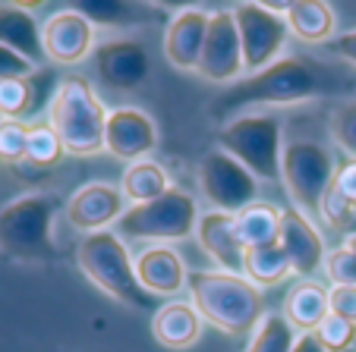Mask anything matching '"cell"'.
Returning <instances> with one entry per match:
<instances>
[{
	"instance_id": "ffe728a7",
	"label": "cell",
	"mask_w": 356,
	"mask_h": 352,
	"mask_svg": "<svg viewBox=\"0 0 356 352\" xmlns=\"http://www.w3.org/2000/svg\"><path fill=\"white\" fill-rule=\"evenodd\" d=\"M0 44L16 51L26 60H32L35 67L47 63L44 41H41V22L35 19L32 7H26V3L0 0Z\"/></svg>"
},
{
	"instance_id": "cb8c5ba5",
	"label": "cell",
	"mask_w": 356,
	"mask_h": 352,
	"mask_svg": "<svg viewBox=\"0 0 356 352\" xmlns=\"http://www.w3.org/2000/svg\"><path fill=\"white\" fill-rule=\"evenodd\" d=\"M170 176L158 160L145 158V160H136V164H127L123 170V180H120V192L129 205H145V201H155L161 199L164 192H170Z\"/></svg>"
},
{
	"instance_id": "d6a6232c",
	"label": "cell",
	"mask_w": 356,
	"mask_h": 352,
	"mask_svg": "<svg viewBox=\"0 0 356 352\" xmlns=\"http://www.w3.org/2000/svg\"><path fill=\"white\" fill-rule=\"evenodd\" d=\"M26 148H29L26 123L7 120L0 126V160H3V164H19V160H26Z\"/></svg>"
},
{
	"instance_id": "9a60e30c",
	"label": "cell",
	"mask_w": 356,
	"mask_h": 352,
	"mask_svg": "<svg viewBox=\"0 0 356 352\" xmlns=\"http://www.w3.org/2000/svg\"><path fill=\"white\" fill-rule=\"evenodd\" d=\"M158 145V126L139 107H117L108 113V133H104V151L114 158L136 164L152 154Z\"/></svg>"
},
{
	"instance_id": "277c9868",
	"label": "cell",
	"mask_w": 356,
	"mask_h": 352,
	"mask_svg": "<svg viewBox=\"0 0 356 352\" xmlns=\"http://www.w3.org/2000/svg\"><path fill=\"white\" fill-rule=\"evenodd\" d=\"M76 265L101 292H108L120 305L136 308V312H152L155 308L152 292H145V286L139 283L136 261L129 258L127 242L117 233L104 230L82 236V242L76 246Z\"/></svg>"
},
{
	"instance_id": "6da1fadb",
	"label": "cell",
	"mask_w": 356,
	"mask_h": 352,
	"mask_svg": "<svg viewBox=\"0 0 356 352\" xmlns=\"http://www.w3.org/2000/svg\"><path fill=\"white\" fill-rule=\"evenodd\" d=\"M350 88L353 82L312 57H281L262 73L234 82L218 98L211 113L227 123L243 113H259V107H287L296 101L322 98V94H343Z\"/></svg>"
},
{
	"instance_id": "603a6c76",
	"label": "cell",
	"mask_w": 356,
	"mask_h": 352,
	"mask_svg": "<svg viewBox=\"0 0 356 352\" xmlns=\"http://www.w3.org/2000/svg\"><path fill=\"white\" fill-rule=\"evenodd\" d=\"M287 28L306 44H328L334 38V10L322 0H296L284 7Z\"/></svg>"
},
{
	"instance_id": "3957f363",
	"label": "cell",
	"mask_w": 356,
	"mask_h": 352,
	"mask_svg": "<svg viewBox=\"0 0 356 352\" xmlns=\"http://www.w3.org/2000/svg\"><path fill=\"white\" fill-rule=\"evenodd\" d=\"M57 214H60V195L54 192H26L0 205V255L19 265L54 261Z\"/></svg>"
},
{
	"instance_id": "ab89813d",
	"label": "cell",
	"mask_w": 356,
	"mask_h": 352,
	"mask_svg": "<svg viewBox=\"0 0 356 352\" xmlns=\"http://www.w3.org/2000/svg\"><path fill=\"white\" fill-rule=\"evenodd\" d=\"M334 189L356 208V160H347V164L337 170L334 176Z\"/></svg>"
},
{
	"instance_id": "1f68e13d",
	"label": "cell",
	"mask_w": 356,
	"mask_h": 352,
	"mask_svg": "<svg viewBox=\"0 0 356 352\" xmlns=\"http://www.w3.org/2000/svg\"><path fill=\"white\" fill-rule=\"evenodd\" d=\"M316 340L325 346L328 352H347L356 340V324L353 321H343L337 315H328V318L318 324Z\"/></svg>"
},
{
	"instance_id": "4316f807",
	"label": "cell",
	"mask_w": 356,
	"mask_h": 352,
	"mask_svg": "<svg viewBox=\"0 0 356 352\" xmlns=\"http://www.w3.org/2000/svg\"><path fill=\"white\" fill-rule=\"evenodd\" d=\"M236 230H240V240L246 249L271 246L281 240V211L265 201H256L236 214Z\"/></svg>"
},
{
	"instance_id": "9c48e42d",
	"label": "cell",
	"mask_w": 356,
	"mask_h": 352,
	"mask_svg": "<svg viewBox=\"0 0 356 352\" xmlns=\"http://www.w3.org/2000/svg\"><path fill=\"white\" fill-rule=\"evenodd\" d=\"M243 44V63L246 73L256 76L281 60V51L287 44V19L268 7V3H234L230 7Z\"/></svg>"
},
{
	"instance_id": "44dd1931",
	"label": "cell",
	"mask_w": 356,
	"mask_h": 352,
	"mask_svg": "<svg viewBox=\"0 0 356 352\" xmlns=\"http://www.w3.org/2000/svg\"><path fill=\"white\" fill-rule=\"evenodd\" d=\"M202 315L195 312L193 302H164L152 315V337L164 346V349L183 352L189 346L199 343L202 337Z\"/></svg>"
},
{
	"instance_id": "74e56055",
	"label": "cell",
	"mask_w": 356,
	"mask_h": 352,
	"mask_svg": "<svg viewBox=\"0 0 356 352\" xmlns=\"http://www.w3.org/2000/svg\"><path fill=\"white\" fill-rule=\"evenodd\" d=\"M328 308L331 315L356 324V286H331L328 290Z\"/></svg>"
},
{
	"instance_id": "5b68a950",
	"label": "cell",
	"mask_w": 356,
	"mask_h": 352,
	"mask_svg": "<svg viewBox=\"0 0 356 352\" xmlns=\"http://www.w3.org/2000/svg\"><path fill=\"white\" fill-rule=\"evenodd\" d=\"M47 123L60 135L67 154H98L108 133V110L82 76H70L60 82L54 104L47 110Z\"/></svg>"
},
{
	"instance_id": "60d3db41",
	"label": "cell",
	"mask_w": 356,
	"mask_h": 352,
	"mask_svg": "<svg viewBox=\"0 0 356 352\" xmlns=\"http://www.w3.org/2000/svg\"><path fill=\"white\" fill-rule=\"evenodd\" d=\"M290 352H328V349L316 340V333H300V340H296V346Z\"/></svg>"
},
{
	"instance_id": "d6986e66",
	"label": "cell",
	"mask_w": 356,
	"mask_h": 352,
	"mask_svg": "<svg viewBox=\"0 0 356 352\" xmlns=\"http://www.w3.org/2000/svg\"><path fill=\"white\" fill-rule=\"evenodd\" d=\"M136 274H139V283L145 286V292L152 296H180L189 286V271L183 265V258L174 249L164 246H148L136 255Z\"/></svg>"
},
{
	"instance_id": "ba28073f",
	"label": "cell",
	"mask_w": 356,
	"mask_h": 352,
	"mask_svg": "<svg viewBox=\"0 0 356 352\" xmlns=\"http://www.w3.org/2000/svg\"><path fill=\"white\" fill-rule=\"evenodd\" d=\"M337 167L334 158L325 145L309 139H290L284 142L281 154V183L287 189L290 201L296 211H302L306 217L318 214L325 192L334 186Z\"/></svg>"
},
{
	"instance_id": "d4e9b609",
	"label": "cell",
	"mask_w": 356,
	"mask_h": 352,
	"mask_svg": "<svg viewBox=\"0 0 356 352\" xmlns=\"http://www.w3.org/2000/svg\"><path fill=\"white\" fill-rule=\"evenodd\" d=\"M76 7L95 28H136L145 26L148 7L133 3V0H82V3H70Z\"/></svg>"
},
{
	"instance_id": "7c38bea8",
	"label": "cell",
	"mask_w": 356,
	"mask_h": 352,
	"mask_svg": "<svg viewBox=\"0 0 356 352\" xmlns=\"http://www.w3.org/2000/svg\"><path fill=\"white\" fill-rule=\"evenodd\" d=\"M92 67L98 79L114 92H133L152 73V57H148L145 44L136 38H108L98 41L92 53Z\"/></svg>"
},
{
	"instance_id": "484cf974",
	"label": "cell",
	"mask_w": 356,
	"mask_h": 352,
	"mask_svg": "<svg viewBox=\"0 0 356 352\" xmlns=\"http://www.w3.org/2000/svg\"><path fill=\"white\" fill-rule=\"evenodd\" d=\"M293 274L287 252H284L281 242H271V246H256L246 249V258H243V277L252 280V283L262 290V286H275L281 280H287Z\"/></svg>"
},
{
	"instance_id": "52a82bcc",
	"label": "cell",
	"mask_w": 356,
	"mask_h": 352,
	"mask_svg": "<svg viewBox=\"0 0 356 352\" xmlns=\"http://www.w3.org/2000/svg\"><path fill=\"white\" fill-rule=\"evenodd\" d=\"M199 208L180 189H170L161 199L145 205H129L117 224V236L127 242H177L195 233Z\"/></svg>"
},
{
	"instance_id": "83f0119b",
	"label": "cell",
	"mask_w": 356,
	"mask_h": 352,
	"mask_svg": "<svg viewBox=\"0 0 356 352\" xmlns=\"http://www.w3.org/2000/svg\"><path fill=\"white\" fill-rule=\"evenodd\" d=\"M300 340V330L290 324L284 315H265L259 321V327L252 330V340H249L246 352H290Z\"/></svg>"
},
{
	"instance_id": "7a4b0ae2",
	"label": "cell",
	"mask_w": 356,
	"mask_h": 352,
	"mask_svg": "<svg viewBox=\"0 0 356 352\" xmlns=\"http://www.w3.org/2000/svg\"><path fill=\"white\" fill-rule=\"evenodd\" d=\"M189 299L202 321L221 333L240 337L252 333L265 318V296L252 280L227 271H195L189 274Z\"/></svg>"
},
{
	"instance_id": "8d00e7d4",
	"label": "cell",
	"mask_w": 356,
	"mask_h": 352,
	"mask_svg": "<svg viewBox=\"0 0 356 352\" xmlns=\"http://www.w3.org/2000/svg\"><path fill=\"white\" fill-rule=\"evenodd\" d=\"M35 69H41V67H35L32 60H26V57H19L16 51H10V47L0 44V82L29 79V76L35 73Z\"/></svg>"
},
{
	"instance_id": "e0dca14e",
	"label": "cell",
	"mask_w": 356,
	"mask_h": 352,
	"mask_svg": "<svg viewBox=\"0 0 356 352\" xmlns=\"http://www.w3.org/2000/svg\"><path fill=\"white\" fill-rule=\"evenodd\" d=\"M195 240L205 249L211 261L227 274H240L243 277V258H246V246L240 240L236 230V217L234 214H221V211H209L199 214L195 224Z\"/></svg>"
},
{
	"instance_id": "4dcf8cb0",
	"label": "cell",
	"mask_w": 356,
	"mask_h": 352,
	"mask_svg": "<svg viewBox=\"0 0 356 352\" xmlns=\"http://www.w3.org/2000/svg\"><path fill=\"white\" fill-rule=\"evenodd\" d=\"M328 135L341 151L356 160V98L341 101L328 113Z\"/></svg>"
},
{
	"instance_id": "7bdbcfd3",
	"label": "cell",
	"mask_w": 356,
	"mask_h": 352,
	"mask_svg": "<svg viewBox=\"0 0 356 352\" xmlns=\"http://www.w3.org/2000/svg\"><path fill=\"white\" fill-rule=\"evenodd\" d=\"M3 123H7V117H3V113H0V126H3Z\"/></svg>"
},
{
	"instance_id": "b9f144b4",
	"label": "cell",
	"mask_w": 356,
	"mask_h": 352,
	"mask_svg": "<svg viewBox=\"0 0 356 352\" xmlns=\"http://www.w3.org/2000/svg\"><path fill=\"white\" fill-rule=\"evenodd\" d=\"M343 249H350V252L356 255V233H350L347 240H343Z\"/></svg>"
},
{
	"instance_id": "8fae6325",
	"label": "cell",
	"mask_w": 356,
	"mask_h": 352,
	"mask_svg": "<svg viewBox=\"0 0 356 352\" xmlns=\"http://www.w3.org/2000/svg\"><path fill=\"white\" fill-rule=\"evenodd\" d=\"M41 41H44L47 63L76 67V63L88 60L95 53V47H98V28L76 7H63L41 22Z\"/></svg>"
},
{
	"instance_id": "7402d4cb",
	"label": "cell",
	"mask_w": 356,
	"mask_h": 352,
	"mask_svg": "<svg viewBox=\"0 0 356 352\" xmlns=\"http://www.w3.org/2000/svg\"><path fill=\"white\" fill-rule=\"evenodd\" d=\"M331 315L328 308V290L312 280H300L284 299V318L300 333H316L318 324Z\"/></svg>"
},
{
	"instance_id": "5bb4252c",
	"label": "cell",
	"mask_w": 356,
	"mask_h": 352,
	"mask_svg": "<svg viewBox=\"0 0 356 352\" xmlns=\"http://www.w3.org/2000/svg\"><path fill=\"white\" fill-rule=\"evenodd\" d=\"M123 214H127V199H123L120 186H111V183H86L67 201L70 224L86 236L111 230L114 224H120Z\"/></svg>"
},
{
	"instance_id": "ac0fdd59",
	"label": "cell",
	"mask_w": 356,
	"mask_h": 352,
	"mask_svg": "<svg viewBox=\"0 0 356 352\" xmlns=\"http://www.w3.org/2000/svg\"><path fill=\"white\" fill-rule=\"evenodd\" d=\"M287 252L290 265H293V274L300 277H309L316 274L318 267L325 265V242H322V233L312 226V220L306 217L302 211L296 208H284L281 211V240H277Z\"/></svg>"
},
{
	"instance_id": "f546056e",
	"label": "cell",
	"mask_w": 356,
	"mask_h": 352,
	"mask_svg": "<svg viewBox=\"0 0 356 352\" xmlns=\"http://www.w3.org/2000/svg\"><path fill=\"white\" fill-rule=\"evenodd\" d=\"M67 154L60 135L54 133L51 123H35L29 126V148H26V160L35 167H51Z\"/></svg>"
},
{
	"instance_id": "8992f818",
	"label": "cell",
	"mask_w": 356,
	"mask_h": 352,
	"mask_svg": "<svg viewBox=\"0 0 356 352\" xmlns=\"http://www.w3.org/2000/svg\"><path fill=\"white\" fill-rule=\"evenodd\" d=\"M218 148L240 160L256 180H277L284 154V120L275 113H243L218 129Z\"/></svg>"
},
{
	"instance_id": "d590c367",
	"label": "cell",
	"mask_w": 356,
	"mask_h": 352,
	"mask_svg": "<svg viewBox=\"0 0 356 352\" xmlns=\"http://www.w3.org/2000/svg\"><path fill=\"white\" fill-rule=\"evenodd\" d=\"M353 214H356V208L350 205V201L343 199L334 186L325 192L322 205H318V217H322L325 224H331V226H347L350 220H353Z\"/></svg>"
},
{
	"instance_id": "f1b7e54d",
	"label": "cell",
	"mask_w": 356,
	"mask_h": 352,
	"mask_svg": "<svg viewBox=\"0 0 356 352\" xmlns=\"http://www.w3.org/2000/svg\"><path fill=\"white\" fill-rule=\"evenodd\" d=\"M60 82L63 79L51 67H41V69H35V73L29 76L26 79L29 104H26V113H22V123H32L35 117H41L44 110H51L57 92H60Z\"/></svg>"
},
{
	"instance_id": "836d02e7",
	"label": "cell",
	"mask_w": 356,
	"mask_h": 352,
	"mask_svg": "<svg viewBox=\"0 0 356 352\" xmlns=\"http://www.w3.org/2000/svg\"><path fill=\"white\" fill-rule=\"evenodd\" d=\"M26 104H29L26 79L0 82V113H3L7 120L22 123V113H26Z\"/></svg>"
},
{
	"instance_id": "30bf717a",
	"label": "cell",
	"mask_w": 356,
	"mask_h": 352,
	"mask_svg": "<svg viewBox=\"0 0 356 352\" xmlns=\"http://www.w3.org/2000/svg\"><path fill=\"white\" fill-rule=\"evenodd\" d=\"M199 186H202V195L215 205V211L234 214V217L243 208L256 205V192H259L256 176L240 160L224 154L221 148L209 151L199 160Z\"/></svg>"
},
{
	"instance_id": "f35d334b",
	"label": "cell",
	"mask_w": 356,
	"mask_h": 352,
	"mask_svg": "<svg viewBox=\"0 0 356 352\" xmlns=\"http://www.w3.org/2000/svg\"><path fill=\"white\" fill-rule=\"evenodd\" d=\"M325 47H328L334 57H341L343 63H350V67L356 69V28H353V32L337 35V38H331Z\"/></svg>"
},
{
	"instance_id": "4fadbf2b",
	"label": "cell",
	"mask_w": 356,
	"mask_h": 352,
	"mask_svg": "<svg viewBox=\"0 0 356 352\" xmlns=\"http://www.w3.org/2000/svg\"><path fill=\"white\" fill-rule=\"evenodd\" d=\"M195 73L209 82H230L240 73H246L240 32H236V22H234L230 7L211 13L209 35H205V47H202V60H199V69H195Z\"/></svg>"
},
{
	"instance_id": "e575fe53",
	"label": "cell",
	"mask_w": 356,
	"mask_h": 352,
	"mask_svg": "<svg viewBox=\"0 0 356 352\" xmlns=\"http://www.w3.org/2000/svg\"><path fill=\"white\" fill-rule=\"evenodd\" d=\"M325 271L334 286H356V255L350 249H334L325 258Z\"/></svg>"
},
{
	"instance_id": "2e32d148",
	"label": "cell",
	"mask_w": 356,
	"mask_h": 352,
	"mask_svg": "<svg viewBox=\"0 0 356 352\" xmlns=\"http://www.w3.org/2000/svg\"><path fill=\"white\" fill-rule=\"evenodd\" d=\"M211 13L199 7H186L168 22L164 32V57L170 67L183 69V73H195L202 60V47H205V35H209Z\"/></svg>"
}]
</instances>
